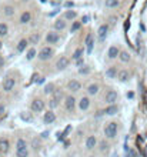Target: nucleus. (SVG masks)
<instances>
[{
    "mask_svg": "<svg viewBox=\"0 0 147 157\" xmlns=\"http://www.w3.org/2000/svg\"><path fill=\"white\" fill-rule=\"evenodd\" d=\"M53 56H54V50H53V47H50V46L42 47L40 52L37 53V59H39L40 62H47V60H50Z\"/></svg>",
    "mask_w": 147,
    "mask_h": 157,
    "instance_id": "nucleus-1",
    "label": "nucleus"
},
{
    "mask_svg": "<svg viewBox=\"0 0 147 157\" xmlns=\"http://www.w3.org/2000/svg\"><path fill=\"white\" fill-rule=\"evenodd\" d=\"M117 134V123L116 122H110V123L106 124L104 127V136L107 139H114Z\"/></svg>",
    "mask_w": 147,
    "mask_h": 157,
    "instance_id": "nucleus-2",
    "label": "nucleus"
},
{
    "mask_svg": "<svg viewBox=\"0 0 147 157\" xmlns=\"http://www.w3.org/2000/svg\"><path fill=\"white\" fill-rule=\"evenodd\" d=\"M46 107V103L42 99H34L33 101H32V104H30V109H32V112L34 113H42L43 110H45Z\"/></svg>",
    "mask_w": 147,
    "mask_h": 157,
    "instance_id": "nucleus-3",
    "label": "nucleus"
},
{
    "mask_svg": "<svg viewBox=\"0 0 147 157\" xmlns=\"http://www.w3.org/2000/svg\"><path fill=\"white\" fill-rule=\"evenodd\" d=\"M119 100V93L116 90H109L104 96V101L107 104H116V101Z\"/></svg>",
    "mask_w": 147,
    "mask_h": 157,
    "instance_id": "nucleus-4",
    "label": "nucleus"
},
{
    "mask_svg": "<svg viewBox=\"0 0 147 157\" xmlns=\"http://www.w3.org/2000/svg\"><path fill=\"white\" fill-rule=\"evenodd\" d=\"M14 86H16V80L13 77H6L3 80V84H1V89L4 90L6 93H10L11 90L14 89Z\"/></svg>",
    "mask_w": 147,
    "mask_h": 157,
    "instance_id": "nucleus-5",
    "label": "nucleus"
},
{
    "mask_svg": "<svg viewBox=\"0 0 147 157\" xmlns=\"http://www.w3.org/2000/svg\"><path fill=\"white\" fill-rule=\"evenodd\" d=\"M59 40H60V36L56 30H52V32H49L46 34V43L47 45H57Z\"/></svg>",
    "mask_w": 147,
    "mask_h": 157,
    "instance_id": "nucleus-6",
    "label": "nucleus"
},
{
    "mask_svg": "<svg viewBox=\"0 0 147 157\" xmlns=\"http://www.w3.org/2000/svg\"><path fill=\"white\" fill-rule=\"evenodd\" d=\"M1 14H3L4 17H7V19L13 17V16L16 14V9H14V6H11V4H4V6L1 7Z\"/></svg>",
    "mask_w": 147,
    "mask_h": 157,
    "instance_id": "nucleus-7",
    "label": "nucleus"
},
{
    "mask_svg": "<svg viewBox=\"0 0 147 157\" xmlns=\"http://www.w3.org/2000/svg\"><path fill=\"white\" fill-rule=\"evenodd\" d=\"M69 64H70V59L66 56H60L59 60L56 62V69L57 70H64V69L69 67Z\"/></svg>",
    "mask_w": 147,
    "mask_h": 157,
    "instance_id": "nucleus-8",
    "label": "nucleus"
},
{
    "mask_svg": "<svg viewBox=\"0 0 147 157\" xmlns=\"http://www.w3.org/2000/svg\"><path fill=\"white\" fill-rule=\"evenodd\" d=\"M76 104H77V101H76V97L74 96H67L66 99H64V106H66V109H67L69 112H73L74 109H76Z\"/></svg>",
    "mask_w": 147,
    "mask_h": 157,
    "instance_id": "nucleus-9",
    "label": "nucleus"
},
{
    "mask_svg": "<svg viewBox=\"0 0 147 157\" xmlns=\"http://www.w3.org/2000/svg\"><path fill=\"white\" fill-rule=\"evenodd\" d=\"M120 49H119V46H110L109 47V50H107V57L110 59V60H114V59H117V57L120 56Z\"/></svg>",
    "mask_w": 147,
    "mask_h": 157,
    "instance_id": "nucleus-10",
    "label": "nucleus"
},
{
    "mask_svg": "<svg viewBox=\"0 0 147 157\" xmlns=\"http://www.w3.org/2000/svg\"><path fill=\"white\" fill-rule=\"evenodd\" d=\"M66 27H67V20H64V19H57L53 23V29L56 32H63V30H66Z\"/></svg>",
    "mask_w": 147,
    "mask_h": 157,
    "instance_id": "nucleus-11",
    "label": "nucleus"
},
{
    "mask_svg": "<svg viewBox=\"0 0 147 157\" xmlns=\"http://www.w3.org/2000/svg\"><path fill=\"white\" fill-rule=\"evenodd\" d=\"M77 103H79V109L81 112H86V110L90 109V99H89L87 96H83Z\"/></svg>",
    "mask_w": 147,
    "mask_h": 157,
    "instance_id": "nucleus-12",
    "label": "nucleus"
},
{
    "mask_svg": "<svg viewBox=\"0 0 147 157\" xmlns=\"http://www.w3.org/2000/svg\"><path fill=\"white\" fill-rule=\"evenodd\" d=\"M67 89L70 90V91H73V93H77V91H80L81 90V83H80L79 80H70L67 83Z\"/></svg>",
    "mask_w": 147,
    "mask_h": 157,
    "instance_id": "nucleus-13",
    "label": "nucleus"
},
{
    "mask_svg": "<svg viewBox=\"0 0 147 157\" xmlns=\"http://www.w3.org/2000/svg\"><path fill=\"white\" fill-rule=\"evenodd\" d=\"M107 32H109V24L104 23V24H100V27L97 29V36L100 40H104L106 36H107Z\"/></svg>",
    "mask_w": 147,
    "mask_h": 157,
    "instance_id": "nucleus-14",
    "label": "nucleus"
},
{
    "mask_svg": "<svg viewBox=\"0 0 147 157\" xmlns=\"http://www.w3.org/2000/svg\"><path fill=\"white\" fill-rule=\"evenodd\" d=\"M43 122L46 124H52L56 122V114L53 110H49L47 113H45V116H43Z\"/></svg>",
    "mask_w": 147,
    "mask_h": 157,
    "instance_id": "nucleus-15",
    "label": "nucleus"
},
{
    "mask_svg": "<svg viewBox=\"0 0 147 157\" xmlns=\"http://www.w3.org/2000/svg\"><path fill=\"white\" fill-rule=\"evenodd\" d=\"M94 147H97V137L96 136H89L86 139V149L87 150H93Z\"/></svg>",
    "mask_w": 147,
    "mask_h": 157,
    "instance_id": "nucleus-16",
    "label": "nucleus"
},
{
    "mask_svg": "<svg viewBox=\"0 0 147 157\" xmlns=\"http://www.w3.org/2000/svg\"><path fill=\"white\" fill-rule=\"evenodd\" d=\"M63 19L67 20V22H74L77 19V11L76 10H66L63 14Z\"/></svg>",
    "mask_w": 147,
    "mask_h": 157,
    "instance_id": "nucleus-17",
    "label": "nucleus"
},
{
    "mask_svg": "<svg viewBox=\"0 0 147 157\" xmlns=\"http://www.w3.org/2000/svg\"><path fill=\"white\" fill-rule=\"evenodd\" d=\"M19 22H20V24H27V23H30L32 22V13L29 10H24L22 14H20V20H19Z\"/></svg>",
    "mask_w": 147,
    "mask_h": 157,
    "instance_id": "nucleus-18",
    "label": "nucleus"
},
{
    "mask_svg": "<svg viewBox=\"0 0 147 157\" xmlns=\"http://www.w3.org/2000/svg\"><path fill=\"white\" fill-rule=\"evenodd\" d=\"M99 90H100V86L97 83H91V84L87 86V94L89 96H96V94H99Z\"/></svg>",
    "mask_w": 147,
    "mask_h": 157,
    "instance_id": "nucleus-19",
    "label": "nucleus"
},
{
    "mask_svg": "<svg viewBox=\"0 0 147 157\" xmlns=\"http://www.w3.org/2000/svg\"><path fill=\"white\" fill-rule=\"evenodd\" d=\"M117 78H119L122 83H124V81H127V80L130 78V71H129V70H126V69H123V70H119Z\"/></svg>",
    "mask_w": 147,
    "mask_h": 157,
    "instance_id": "nucleus-20",
    "label": "nucleus"
},
{
    "mask_svg": "<svg viewBox=\"0 0 147 157\" xmlns=\"http://www.w3.org/2000/svg\"><path fill=\"white\" fill-rule=\"evenodd\" d=\"M117 74H119V71H117V67H114V66H110V67L106 69V77H107V78H116V77H117Z\"/></svg>",
    "mask_w": 147,
    "mask_h": 157,
    "instance_id": "nucleus-21",
    "label": "nucleus"
},
{
    "mask_svg": "<svg viewBox=\"0 0 147 157\" xmlns=\"http://www.w3.org/2000/svg\"><path fill=\"white\" fill-rule=\"evenodd\" d=\"M117 112H119V106H117V104H109V106L106 107V110H104V113L109 114V116L117 114Z\"/></svg>",
    "mask_w": 147,
    "mask_h": 157,
    "instance_id": "nucleus-22",
    "label": "nucleus"
},
{
    "mask_svg": "<svg viewBox=\"0 0 147 157\" xmlns=\"http://www.w3.org/2000/svg\"><path fill=\"white\" fill-rule=\"evenodd\" d=\"M119 60H120L122 63H129V62L131 60V56H130V53H129V52L122 50V52H120V56H119Z\"/></svg>",
    "mask_w": 147,
    "mask_h": 157,
    "instance_id": "nucleus-23",
    "label": "nucleus"
},
{
    "mask_svg": "<svg viewBox=\"0 0 147 157\" xmlns=\"http://www.w3.org/2000/svg\"><path fill=\"white\" fill-rule=\"evenodd\" d=\"M7 34H9V26L4 22H1L0 23V39L7 37Z\"/></svg>",
    "mask_w": 147,
    "mask_h": 157,
    "instance_id": "nucleus-24",
    "label": "nucleus"
},
{
    "mask_svg": "<svg viewBox=\"0 0 147 157\" xmlns=\"http://www.w3.org/2000/svg\"><path fill=\"white\" fill-rule=\"evenodd\" d=\"M104 6L107 9H117L120 6V0H106L104 1Z\"/></svg>",
    "mask_w": 147,
    "mask_h": 157,
    "instance_id": "nucleus-25",
    "label": "nucleus"
},
{
    "mask_svg": "<svg viewBox=\"0 0 147 157\" xmlns=\"http://www.w3.org/2000/svg\"><path fill=\"white\" fill-rule=\"evenodd\" d=\"M9 140L7 139H0V151L1 153H7L9 151Z\"/></svg>",
    "mask_w": 147,
    "mask_h": 157,
    "instance_id": "nucleus-26",
    "label": "nucleus"
},
{
    "mask_svg": "<svg viewBox=\"0 0 147 157\" xmlns=\"http://www.w3.org/2000/svg\"><path fill=\"white\" fill-rule=\"evenodd\" d=\"M27 40H29V43L30 45H37L39 42H40V34L39 33H32L29 37H27Z\"/></svg>",
    "mask_w": 147,
    "mask_h": 157,
    "instance_id": "nucleus-27",
    "label": "nucleus"
},
{
    "mask_svg": "<svg viewBox=\"0 0 147 157\" xmlns=\"http://www.w3.org/2000/svg\"><path fill=\"white\" fill-rule=\"evenodd\" d=\"M29 45H30V43H29V40H27V39H23V40H20V42H19V45H17V52H19V53H23V52L26 50V47H27Z\"/></svg>",
    "mask_w": 147,
    "mask_h": 157,
    "instance_id": "nucleus-28",
    "label": "nucleus"
},
{
    "mask_svg": "<svg viewBox=\"0 0 147 157\" xmlns=\"http://www.w3.org/2000/svg\"><path fill=\"white\" fill-rule=\"evenodd\" d=\"M86 45H87V52L91 53V50H93V45H94V42H93V34L89 33L87 34V37H86Z\"/></svg>",
    "mask_w": 147,
    "mask_h": 157,
    "instance_id": "nucleus-29",
    "label": "nucleus"
},
{
    "mask_svg": "<svg viewBox=\"0 0 147 157\" xmlns=\"http://www.w3.org/2000/svg\"><path fill=\"white\" fill-rule=\"evenodd\" d=\"M36 56H37V50H36L34 47H32V49H29V50H27V53H26V60H29V62H30V60H33Z\"/></svg>",
    "mask_w": 147,
    "mask_h": 157,
    "instance_id": "nucleus-30",
    "label": "nucleus"
},
{
    "mask_svg": "<svg viewBox=\"0 0 147 157\" xmlns=\"http://www.w3.org/2000/svg\"><path fill=\"white\" fill-rule=\"evenodd\" d=\"M45 94H53L54 91H56V86L53 84V83H49V84H46L45 86Z\"/></svg>",
    "mask_w": 147,
    "mask_h": 157,
    "instance_id": "nucleus-31",
    "label": "nucleus"
},
{
    "mask_svg": "<svg viewBox=\"0 0 147 157\" xmlns=\"http://www.w3.org/2000/svg\"><path fill=\"white\" fill-rule=\"evenodd\" d=\"M16 157H29V150L26 149H16Z\"/></svg>",
    "mask_w": 147,
    "mask_h": 157,
    "instance_id": "nucleus-32",
    "label": "nucleus"
},
{
    "mask_svg": "<svg viewBox=\"0 0 147 157\" xmlns=\"http://www.w3.org/2000/svg\"><path fill=\"white\" fill-rule=\"evenodd\" d=\"M81 57H83V49H76V52H74L73 56H71V60L76 62V60H79Z\"/></svg>",
    "mask_w": 147,
    "mask_h": 157,
    "instance_id": "nucleus-33",
    "label": "nucleus"
},
{
    "mask_svg": "<svg viewBox=\"0 0 147 157\" xmlns=\"http://www.w3.org/2000/svg\"><path fill=\"white\" fill-rule=\"evenodd\" d=\"M27 147V143H26V140H23V139H19L17 141H16V149H26Z\"/></svg>",
    "mask_w": 147,
    "mask_h": 157,
    "instance_id": "nucleus-34",
    "label": "nucleus"
},
{
    "mask_svg": "<svg viewBox=\"0 0 147 157\" xmlns=\"http://www.w3.org/2000/svg\"><path fill=\"white\" fill-rule=\"evenodd\" d=\"M80 27H81V22H73V26L70 29V33H76Z\"/></svg>",
    "mask_w": 147,
    "mask_h": 157,
    "instance_id": "nucleus-35",
    "label": "nucleus"
},
{
    "mask_svg": "<svg viewBox=\"0 0 147 157\" xmlns=\"http://www.w3.org/2000/svg\"><path fill=\"white\" fill-rule=\"evenodd\" d=\"M53 97H54L57 101L61 100V99H63V93H61V90H60V89H56V91L53 93Z\"/></svg>",
    "mask_w": 147,
    "mask_h": 157,
    "instance_id": "nucleus-36",
    "label": "nucleus"
},
{
    "mask_svg": "<svg viewBox=\"0 0 147 157\" xmlns=\"http://www.w3.org/2000/svg\"><path fill=\"white\" fill-rule=\"evenodd\" d=\"M126 157H137V153L133 150V149H129L127 153H126Z\"/></svg>",
    "mask_w": 147,
    "mask_h": 157,
    "instance_id": "nucleus-37",
    "label": "nucleus"
},
{
    "mask_svg": "<svg viewBox=\"0 0 147 157\" xmlns=\"http://www.w3.org/2000/svg\"><path fill=\"white\" fill-rule=\"evenodd\" d=\"M79 73L80 74H89V73H90V69L87 67V66H84V67H81L79 70Z\"/></svg>",
    "mask_w": 147,
    "mask_h": 157,
    "instance_id": "nucleus-38",
    "label": "nucleus"
},
{
    "mask_svg": "<svg viewBox=\"0 0 147 157\" xmlns=\"http://www.w3.org/2000/svg\"><path fill=\"white\" fill-rule=\"evenodd\" d=\"M57 106H59V101H57L54 97H52V99H50V107L54 109V107H57Z\"/></svg>",
    "mask_w": 147,
    "mask_h": 157,
    "instance_id": "nucleus-39",
    "label": "nucleus"
},
{
    "mask_svg": "<svg viewBox=\"0 0 147 157\" xmlns=\"http://www.w3.org/2000/svg\"><path fill=\"white\" fill-rule=\"evenodd\" d=\"M107 147H109V144H107L106 141H102V143H100V147H99V149H100L102 151H104V150H107Z\"/></svg>",
    "mask_w": 147,
    "mask_h": 157,
    "instance_id": "nucleus-40",
    "label": "nucleus"
},
{
    "mask_svg": "<svg viewBox=\"0 0 147 157\" xmlns=\"http://www.w3.org/2000/svg\"><path fill=\"white\" fill-rule=\"evenodd\" d=\"M83 64H84V60H83V57H81V59H79V60H76V66H83Z\"/></svg>",
    "mask_w": 147,
    "mask_h": 157,
    "instance_id": "nucleus-41",
    "label": "nucleus"
},
{
    "mask_svg": "<svg viewBox=\"0 0 147 157\" xmlns=\"http://www.w3.org/2000/svg\"><path fill=\"white\" fill-rule=\"evenodd\" d=\"M4 63H6V62H4V57H3V56H0V69H3V67H4Z\"/></svg>",
    "mask_w": 147,
    "mask_h": 157,
    "instance_id": "nucleus-42",
    "label": "nucleus"
},
{
    "mask_svg": "<svg viewBox=\"0 0 147 157\" xmlns=\"http://www.w3.org/2000/svg\"><path fill=\"white\" fill-rule=\"evenodd\" d=\"M4 110H6V107H4V106L1 104V106H0V116H1V114L4 113Z\"/></svg>",
    "mask_w": 147,
    "mask_h": 157,
    "instance_id": "nucleus-43",
    "label": "nucleus"
},
{
    "mask_svg": "<svg viewBox=\"0 0 147 157\" xmlns=\"http://www.w3.org/2000/svg\"><path fill=\"white\" fill-rule=\"evenodd\" d=\"M87 20H89V17L86 16V17H83V20H81V22H83V23H86V22H87Z\"/></svg>",
    "mask_w": 147,
    "mask_h": 157,
    "instance_id": "nucleus-44",
    "label": "nucleus"
},
{
    "mask_svg": "<svg viewBox=\"0 0 147 157\" xmlns=\"http://www.w3.org/2000/svg\"><path fill=\"white\" fill-rule=\"evenodd\" d=\"M0 49H3V43H1V39H0Z\"/></svg>",
    "mask_w": 147,
    "mask_h": 157,
    "instance_id": "nucleus-45",
    "label": "nucleus"
}]
</instances>
